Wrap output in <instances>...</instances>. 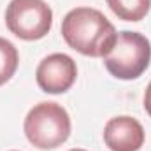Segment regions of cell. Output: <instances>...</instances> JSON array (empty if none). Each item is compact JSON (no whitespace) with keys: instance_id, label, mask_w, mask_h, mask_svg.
<instances>
[{"instance_id":"1","label":"cell","mask_w":151,"mask_h":151,"mask_svg":"<svg viewBox=\"0 0 151 151\" xmlns=\"http://www.w3.org/2000/svg\"><path fill=\"white\" fill-rule=\"evenodd\" d=\"M62 37L83 56L104 58L113 49L118 32L99 9L76 7L62 21Z\"/></svg>"},{"instance_id":"2","label":"cell","mask_w":151,"mask_h":151,"mask_svg":"<svg viewBox=\"0 0 151 151\" xmlns=\"http://www.w3.org/2000/svg\"><path fill=\"white\" fill-rule=\"evenodd\" d=\"M25 135L37 150H56L70 137L72 123L65 107L56 102H39L34 106L23 123Z\"/></svg>"},{"instance_id":"3","label":"cell","mask_w":151,"mask_h":151,"mask_svg":"<svg viewBox=\"0 0 151 151\" xmlns=\"http://www.w3.org/2000/svg\"><path fill=\"white\" fill-rule=\"evenodd\" d=\"M151 62V42L132 30L118 32L113 49L104 56L107 72L121 81H132L144 74Z\"/></svg>"},{"instance_id":"4","label":"cell","mask_w":151,"mask_h":151,"mask_svg":"<svg viewBox=\"0 0 151 151\" xmlns=\"http://www.w3.org/2000/svg\"><path fill=\"white\" fill-rule=\"evenodd\" d=\"M5 25L21 40H39L53 27V11L44 0H11L5 9Z\"/></svg>"},{"instance_id":"5","label":"cell","mask_w":151,"mask_h":151,"mask_svg":"<svg viewBox=\"0 0 151 151\" xmlns=\"http://www.w3.org/2000/svg\"><path fill=\"white\" fill-rule=\"evenodd\" d=\"M77 79V65L65 53H53L40 60L35 70L39 88L49 95H60L72 88Z\"/></svg>"},{"instance_id":"6","label":"cell","mask_w":151,"mask_h":151,"mask_svg":"<svg viewBox=\"0 0 151 151\" xmlns=\"http://www.w3.org/2000/svg\"><path fill=\"white\" fill-rule=\"evenodd\" d=\"M144 141V128L132 116L111 118L104 127V142L111 151H139Z\"/></svg>"},{"instance_id":"7","label":"cell","mask_w":151,"mask_h":151,"mask_svg":"<svg viewBox=\"0 0 151 151\" xmlns=\"http://www.w3.org/2000/svg\"><path fill=\"white\" fill-rule=\"evenodd\" d=\"M106 2L114 16L132 23L144 19L151 9V0H106Z\"/></svg>"},{"instance_id":"8","label":"cell","mask_w":151,"mask_h":151,"mask_svg":"<svg viewBox=\"0 0 151 151\" xmlns=\"http://www.w3.org/2000/svg\"><path fill=\"white\" fill-rule=\"evenodd\" d=\"M18 65H19V55L16 46L11 40L0 37V86H4L12 79V76L18 70Z\"/></svg>"},{"instance_id":"9","label":"cell","mask_w":151,"mask_h":151,"mask_svg":"<svg viewBox=\"0 0 151 151\" xmlns=\"http://www.w3.org/2000/svg\"><path fill=\"white\" fill-rule=\"evenodd\" d=\"M144 111L148 113V116L151 118V83L146 88V93H144Z\"/></svg>"},{"instance_id":"10","label":"cell","mask_w":151,"mask_h":151,"mask_svg":"<svg viewBox=\"0 0 151 151\" xmlns=\"http://www.w3.org/2000/svg\"><path fill=\"white\" fill-rule=\"evenodd\" d=\"M69 151H86V150H81V148H74V150H69Z\"/></svg>"},{"instance_id":"11","label":"cell","mask_w":151,"mask_h":151,"mask_svg":"<svg viewBox=\"0 0 151 151\" xmlns=\"http://www.w3.org/2000/svg\"><path fill=\"white\" fill-rule=\"evenodd\" d=\"M11 151H16V150H11Z\"/></svg>"}]
</instances>
